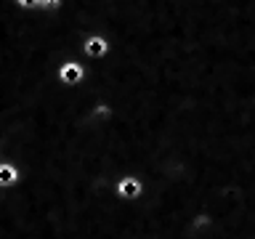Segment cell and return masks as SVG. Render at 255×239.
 <instances>
[{
    "label": "cell",
    "instance_id": "277c9868",
    "mask_svg": "<svg viewBox=\"0 0 255 239\" xmlns=\"http://www.w3.org/2000/svg\"><path fill=\"white\" fill-rule=\"evenodd\" d=\"M21 181V167L11 159H0V189H13Z\"/></svg>",
    "mask_w": 255,
    "mask_h": 239
},
{
    "label": "cell",
    "instance_id": "7a4b0ae2",
    "mask_svg": "<svg viewBox=\"0 0 255 239\" xmlns=\"http://www.w3.org/2000/svg\"><path fill=\"white\" fill-rule=\"evenodd\" d=\"M56 77H59L61 85H80L85 80V67L75 59H64L59 72H56Z\"/></svg>",
    "mask_w": 255,
    "mask_h": 239
},
{
    "label": "cell",
    "instance_id": "3957f363",
    "mask_svg": "<svg viewBox=\"0 0 255 239\" xmlns=\"http://www.w3.org/2000/svg\"><path fill=\"white\" fill-rule=\"evenodd\" d=\"M109 40L107 35H101V32H91L85 40H83V53L88 59H104V56L109 53Z\"/></svg>",
    "mask_w": 255,
    "mask_h": 239
},
{
    "label": "cell",
    "instance_id": "6da1fadb",
    "mask_svg": "<svg viewBox=\"0 0 255 239\" xmlns=\"http://www.w3.org/2000/svg\"><path fill=\"white\" fill-rule=\"evenodd\" d=\"M146 194V181L141 178V175L135 173H123L117 175L115 181V197L123 199V202H135V199H141Z\"/></svg>",
    "mask_w": 255,
    "mask_h": 239
},
{
    "label": "cell",
    "instance_id": "5b68a950",
    "mask_svg": "<svg viewBox=\"0 0 255 239\" xmlns=\"http://www.w3.org/2000/svg\"><path fill=\"white\" fill-rule=\"evenodd\" d=\"M112 115H115V109H112L107 101H99V104H96V107L91 109V117H93V120H101V122L112 120Z\"/></svg>",
    "mask_w": 255,
    "mask_h": 239
},
{
    "label": "cell",
    "instance_id": "52a82bcc",
    "mask_svg": "<svg viewBox=\"0 0 255 239\" xmlns=\"http://www.w3.org/2000/svg\"><path fill=\"white\" fill-rule=\"evenodd\" d=\"M250 239H255V237H250Z\"/></svg>",
    "mask_w": 255,
    "mask_h": 239
},
{
    "label": "cell",
    "instance_id": "8992f818",
    "mask_svg": "<svg viewBox=\"0 0 255 239\" xmlns=\"http://www.w3.org/2000/svg\"><path fill=\"white\" fill-rule=\"evenodd\" d=\"M16 8H24V11H37L40 8V0H13Z\"/></svg>",
    "mask_w": 255,
    "mask_h": 239
}]
</instances>
